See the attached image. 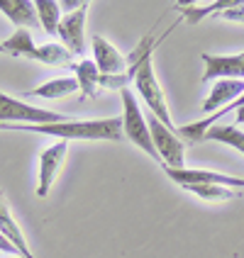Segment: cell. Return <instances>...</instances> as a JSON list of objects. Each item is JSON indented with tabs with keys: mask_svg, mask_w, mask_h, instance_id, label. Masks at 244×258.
Wrapping results in <instances>:
<instances>
[{
	"mask_svg": "<svg viewBox=\"0 0 244 258\" xmlns=\"http://www.w3.org/2000/svg\"><path fill=\"white\" fill-rule=\"evenodd\" d=\"M186 192H193L196 198L205 202H227L234 198H242V190H232L225 185H186Z\"/></svg>",
	"mask_w": 244,
	"mask_h": 258,
	"instance_id": "obj_19",
	"label": "cell"
},
{
	"mask_svg": "<svg viewBox=\"0 0 244 258\" xmlns=\"http://www.w3.org/2000/svg\"><path fill=\"white\" fill-rule=\"evenodd\" d=\"M242 198H244V192H242Z\"/></svg>",
	"mask_w": 244,
	"mask_h": 258,
	"instance_id": "obj_24",
	"label": "cell"
},
{
	"mask_svg": "<svg viewBox=\"0 0 244 258\" xmlns=\"http://www.w3.org/2000/svg\"><path fill=\"white\" fill-rule=\"evenodd\" d=\"M213 17L215 20H225V22L244 25V0H220Z\"/></svg>",
	"mask_w": 244,
	"mask_h": 258,
	"instance_id": "obj_20",
	"label": "cell"
},
{
	"mask_svg": "<svg viewBox=\"0 0 244 258\" xmlns=\"http://www.w3.org/2000/svg\"><path fill=\"white\" fill-rule=\"evenodd\" d=\"M90 46H93V63L98 66L103 76H120L129 69V56H122L115 44H110L105 37L93 34Z\"/></svg>",
	"mask_w": 244,
	"mask_h": 258,
	"instance_id": "obj_10",
	"label": "cell"
},
{
	"mask_svg": "<svg viewBox=\"0 0 244 258\" xmlns=\"http://www.w3.org/2000/svg\"><path fill=\"white\" fill-rule=\"evenodd\" d=\"M66 154H69V142L66 139H57L39 154V171H37V195L39 198L49 195V187L54 185Z\"/></svg>",
	"mask_w": 244,
	"mask_h": 258,
	"instance_id": "obj_8",
	"label": "cell"
},
{
	"mask_svg": "<svg viewBox=\"0 0 244 258\" xmlns=\"http://www.w3.org/2000/svg\"><path fill=\"white\" fill-rule=\"evenodd\" d=\"M69 117L59 115L54 110H44L37 105L10 98L0 90V129L8 127H39V124H57L66 122Z\"/></svg>",
	"mask_w": 244,
	"mask_h": 258,
	"instance_id": "obj_3",
	"label": "cell"
},
{
	"mask_svg": "<svg viewBox=\"0 0 244 258\" xmlns=\"http://www.w3.org/2000/svg\"><path fill=\"white\" fill-rule=\"evenodd\" d=\"M0 13L5 15L10 22L17 25V29H37L39 17L34 10L32 0H0Z\"/></svg>",
	"mask_w": 244,
	"mask_h": 258,
	"instance_id": "obj_13",
	"label": "cell"
},
{
	"mask_svg": "<svg viewBox=\"0 0 244 258\" xmlns=\"http://www.w3.org/2000/svg\"><path fill=\"white\" fill-rule=\"evenodd\" d=\"M0 251H3V253H10V256H20V253H17V248H15L13 244H10V241H8V239H5V236H3V234H0Z\"/></svg>",
	"mask_w": 244,
	"mask_h": 258,
	"instance_id": "obj_21",
	"label": "cell"
},
{
	"mask_svg": "<svg viewBox=\"0 0 244 258\" xmlns=\"http://www.w3.org/2000/svg\"><path fill=\"white\" fill-rule=\"evenodd\" d=\"M147 124L152 132L154 149L161 158V168H186V144L181 142L176 129H169L154 115L147 117Z\"/></svg>",
	"mask_w": 244,
	"mask_h": 258,
	"instance_id": "obj_5",
	"label": "cell"
},
{
	"mask_svg": "<svg viewBox=\"0 0 244 258\" xmlns=\"http://www.w3.org/2000/svg\"><path fill=\"white\" fill-rule=\"evenodd\" d=\"M242 93H244V81H230V78L215 81L213 88H210V95L203 100L201 110L205 112V117L215 115L217 110H222V107L232 105Z\"/></svg>",
	"mask_w": 244,
	"mask_h": 258,
	"instance_id": "obj_11",
	"label": "cell"
},
{
	"mask_svg": "<svg viewBox=\"0 0 244 258\" xmlns=\"http://www.w3.org/2000/svg\"><path fill=\"white\" fill-rule=\"evenodd\" d=\"M76 90H78V81L73 76H64V78H52L42 86L32 88L29 95L42 98V100H64V98H71Z\"/></svg>",
	"mask_w": 244,
	"mask_h": 258,
	"instance_id": "obj_15",
	"label": "cell"
},
{
	"mask_svg": "<svg viewBox=\"0 0 244 258\" xmlns=\"http://www.w3.org/2000/svg\"><path fill=\"white\" fill-rule=\"evenodd\" d=\"M15 258H20V256H15Z\"/></svg>",
	"mask_w": 244,
	"mask_h": 258,
	"instance_id": "obj_25",
	"label": "cell"
},
{
	"mask_svg": "<svg viewBox=\"0 0 244 258\" xmlns=\"http://www.w3.org/2000/svg\"><path fill=\"white\" fill-rule=\"evenodd\" d=\"M154 49L152 51H147L142 58V63H139V69L134 73V81H132V86L137 90V95L144 100V105L152 110V115L157 117L159 122H164L169 129H176L171 119V112H169V105H166V95H164V90H161V83H159L157 73H154Z\"/></svg>",
	"mask_w": 244,
	"mask_h": 258,
	"instance_id": "obj_2",
	"label": "cell"
},
{
	"mask_svg": "<svg viewBox=\"0 0 244 258\" xmlns=\"http://www.w3.org/2000/svg\"><path fill=\"white\" fill-rule=\"evenodd\" d=\"M3 49H5V54H10V56L37 61V49H39V46L34 44L29 29H15L13 34H10V39L3 42Z\"/></svg>",
	"mask_w": 244,
	"mask_h": 258,
	"instance_id": "obj_16",
	"label": "cell"
},
{
	"mask_svg": "<svg viewBox=\"0 0 244 258\" xmlns=\"http://www.w3.org/2000/svg\"><path fill=\"white\" fill-rule=\"evenodd\" d=\"M205 73L203 83L208 81H244V51L239 54H203Z\"/></svg>",
	"mask_w": 244,
	"mask_h": 258,
	"instance_id": "obj_9",
	"label": "cell"
},
{
	"mask_svg": "<svg viewBox=\"0 0 244 258\" xmlns=\"http://www.w3.org/2000/svg\"><path fill=\"white\" fill-rule=\"evenodd\" d=\"M15 132H34L57 139H81V142H120L122 134V117H105V119H66L57 124H39V127H8Z\"/></svg>",
	"mask_w": 244,
	"mask_h": 258,
	"instance_id": "obj_1",
	"label": "cell"
},
{
	"mask_svg": "<svg viewBox=\"0 0 244 258\" xmlns=\"http://www.w3.org/2000/svg\"><path fill=\"white\" fill-rule=\"evenodd\" d=\"M90 3H81L73 13H66L59 22V42L66 51H71L73 56H83L86 54V20Z\"/></svg>",
	"mask_w": 244,
	"mask_h": 258,
	"instance_id": "obj_6",
	"label": "cell"
},
{
	"mask_svg": "<svg viewBox=\"0 0 244 258\" xmlns=\"http://www.w3.org/2000/svg\"><path fill=\"white\" fill-rule=\"evenodd\" d=\"M34 10H37V17H39V27L57 37L59 32V22H61V3L59 0H34Z\"/></svg>",
	"mask_w": 244,
	"mask_h": 258,
	"instance_id": "obj_18",
	"label": "cell"
},
{
	"mask_svg": "<svg viewBox=\"0 0 244 258\" xmlns=\"http://www.w3.org/2000/svg\"><path fill=\"white\" fill-rule=\"evenodd\" d=\"M0 54H5V49H3V42H0Z\"/></svg>",
	"mask_w": 244,
	"mask_h": 258,
	"instance_id": "obj_23",
	"label": "cell"
},
{
	"mask_svg": "<svg viewBox=\"0 0 244 258\" xmlns=\"http://www.w3.org/2000/svg\"><path fill=\"white\" fill-rule=\"evenodd\" d=\"M234 115H237V124H244V107H239Z\"/></svg>",
	"mask_w": 244,
	"mask_h": 258,
	"instance_id": "obj_22",
	"label": "cell"
},
{
	"mask_svg": "<svg viewBox=\"0 0 244 258\" xmlns=\"http://www.w3.org/2000/svg\"><path fill=\"white\" fill-rule=\"evenodd\" d=\"M101 76L93 58H81L73 63V78L78 81V90L83 98H98L101 93Z\"/></svg>",
	"mask_w": 244,
	"mask_h": 258,
	"instance_id": "obj_14",
	"label": "cell"
},
{
	"mask_svg": "<svg viewBox=\"0 0 244 258\" xmlns=\"http://www.w3.org/2000/svg\"><path fill=\"white\" fill-rule=\"evenodd\" d=\"M203 142L225 144V146H230V149L239 151V154L244 156V129L234 127V124H222V122H217L215 127H210L208 132H205Z\"/></svg>",
	"mask_w": 244,
	"mask_h": 258,
	"instance_id": "obj_17",
	"label": "cell"
},
{
	"mask_svg": "<svg viewBox=\"0 0 244 258\" xmlns=\"http://www.w3.org/2000/svg\"><path fill=\"white\" fill-rule=\"evenodd\" d=\"M120 100H122V115H120L122 117V134H125L137 149H142L149 158H154V161L161 163L157 149H154V142H152V132H149V124H147V117L142 115L134 93H132L129 88L120 90Z\"/></svg>",
	"mask_w": 244,
	"mask_h": 258,
	"instance_id": "obj_4",
	"label": "cell"
},
{
	"mask_svg": "<svg viewBox=\"0 0 244 258\" xmlns=\"http://www.w3.org/2000/svg\"><path fill=\"white\" fill-rule=\"evenodd\" d=\"M0 234H3V236H5V239H8L15 248H17L20 258H34L32 248H29V244H27L25 231H22V227L17 224V219L13 217L10 207L5 205L3 195H0Z\"/></svg>",
	"mask_w": 244,
	"mask_h": 258,
	"instance_id": "obj_12",
	"label": "cell"
},
{
	"mask_svg": "<svg viewBox=\"0 0 244 258\" xmlns=\"http://www.w3.org/2000/svg\"><path fill=\"white\" fill-rule=\"evenodd\" d=\"M164 173L171 178L178 187L186 185H225V187H242L244 192V178L237 175H227V173H217V171H203V168H164Z\"/></svg>",
	"mask_w": 244,
	"mask_h": 258,
	"instance_id": "obj_7",
	"label": "cell"
}]
</instances>
